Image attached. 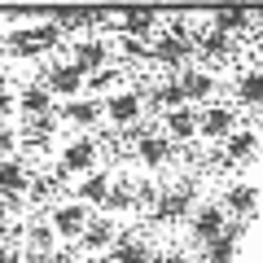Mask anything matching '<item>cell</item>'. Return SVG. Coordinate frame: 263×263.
<instances>
[{
	"label": "cell",
	"instance_id": "6da1fadb",
	"mask_svg": "<svg viewBox=\"0 0 263 263\" xmlns=\"http://www.w3.org/2000/svg\"><path fill=\"white\" fill-rule=\"evenodd\" d=\"M193 53H197V44L184 31V18H171V31H154V40H149V57L158 66H171V70H180Z\"/></svg>",
	"mask_w": 263,
	"mask_h": 263
},
{
	"label": "cell",
	"instance_id": "7a4b0ae2",
	"mask_svg": "<svg viewBox=\"0 0 263 263\" xmlns=\"http://www.w3.org/2000/svg\"><path fill=\"white\" fill-rule=\"evenodd\" d=\"M193 206H197V180L184 176V180H176L171 189H162V193H158L149 219H154V224H180V219L193 215Z\"/></svg>",
	"mask_w": 263,
	"mask_h": 263
},
{
	"label": "cell",
	"instance_id": "3957f363",
	"mask_svg": "<svg viewBox=\"0 0 263 263\" xmlns=\"http://www.w3.org/2000/svg\"><path fill=\"white\" fill-rule=\"evenodd\" d=\"M66 62L75 66L79 75H97V70H110V35H79L70 40V57Z\"/></svg>",
	"mask_w": 263,
	"mask_h": 263
},
{
	"label": "cell",
	"instance_id": "277c9868",
	"mask_svg": "<svg viewBox=\"0 0 263 263\" xmlns=\"http://www.w3.org/2000/svg\"><path fill=\"white\" fill-rule=\"evenodd\" d=\"M97 158H101V141H97V136H70V141L62 145L57 167H62L66 176H88V171H97Z\"/></svg>",
	"mask_w": 263,
	"mask_h": 263
},
{
	"label": "cell",
	"instance_id": "5b68a950",
	"mask_svg": "<svg viewBox=\"0 0 263 263\" xmlns=\"http://www.w3.org/2000/svg\"><path fill=\"white\" fill-rule=\"evenodd\" d=\"M184 224H189V241H193V246H211L219 233H224L228 215L219 211V202H197L193 215H189Z\"/></svg>",
	"mask_w": 263,
	"mask_h": 263
},
{
	"label": "cell",
	"instance_id": "8992f818",
	"mask_svg": "<svg viewBox=\"0 0 263 263\" xmlns=\"http://www.w3.org/2000/svg\"><path fill=\"white\" fill-rule=\"evenodd\" d=\"M101 114L114 123V127H132V123L145 119V101H141V88H123V92L101 97Z\"/></svg>",
	"mask_w": 263,
	"mask_h": 263
},
{
	"label": "cell",
	"instance_id": "52a82bcc",
	"mask_svg": "<svg viewBox=\"0 0 263 263\" xmlns=\"http://www.w3.org/2000/svg\"><path fill=\"white\" fill-rule=\"evenodd\" d=\"M44 219H48V228L57 233V241H75V237H79V233L88 228L92 211H88V206H79L75 197H70V202H57V206L48 211Z\"/></svg>",
	"mask_w": 263,
	"mask_h": 263
},
{
	"label": "cell",
	"instance_id": "ba28073f",
	"mask_svg": "<svg viewBox=\"0 0 263 263\" xmlns=\"http://www.w3.org/2000/svg\"><path fill=\"white\" fill-rule=\"evenodd\" d=\"M233 132H237V110L233 105H206V110H197V136L202 141L224 145Z\"/></svg>",
	"mask_w": 263,
	"mask_h": 263
},
{
	"label": "cell",
	"instance_id": "9c48e42d",
	"mask_svg": "<svg viewBox=\"0 0 263 263\" xmlns=\"http://www.w3.org/2000/svg\"><path fill=\"white\" fill-rule=\"evenodd\" d=\"M219 211H224L228 219H246V224H250L254 211H259V189H254L250 180H233V184L224 189V197H219Z\"/></svg>",
	"mask_w": 263,
	"mask_h": 263
},
{
	"label": "cell",
	"instance_id": "30bf717a",
	"mask_svg": "<svg viewBox=\"0 0 263 263\" xmlns=\"http://www.w3.org/2000/svg\"><path fill=\"white\" fill-rule=\"evenodd\" d=\"M176 88H180V101L184 105H206L215 97V75L202 70V66H184L176 75Z\"/></svg>",
	"mask_w": 263,
	"mask_h": 263
},
{
	"label": "cell",
	"instance_id": "8fae6325",
	"mask_svg": "<svg viewBox=\"0 0 263 263\" xmlns=\"http://www.w3.org/2000/svg\"><path fill=\"white\" fill-rule=\"evenodd\" d=\"M53 114H57V119H66V123H75V127H84V136H92V127H101V123H105L101 101H97V97H75V101H62V105H53Z\"/></svg>",
	"mask_w": 263,
	"mask_h": 263
},
{
	"label": "cell",
	"instance_id": "7c38bea8",
	"mask_svg": "<svg viewBox=\"0 0 263 263\" xmlns=\"http://www.w3.org/2000/svg\"><path fill=\"white\" fill-rule=\"evenodd\" d=\"M40 84L48 88V97H66V101L84 97V75H79V70H75L70 62H57V66H48Z\"/></svg>",
	"mask_w": 263,
	"mask_h": 263
},
{
	"label": "cell",
	"instance_id": "4fadbf2b",
	"mask_svg": "<svg viewBox=\"0 0 263 263\" xmlns=\"http://www.w3.org/2000/svg\"><path fill=\"white\" fill-rule=\"evenodd\" d=\"M79 241H84V250L105 254L114 241H119V224H114L110 215H92V219H88V228L79 233Z\"/></svg>",
	"mask_w": 263,
	"mask_h": 263
},
{
	"label": "cell",
	"instance_id": "5bb4252c",
	"mask_svg": "<svg viewBox=\"0 0 263 263\" xmlns=\"http://www.w3.org/2000/svg\"><path fill=\"white\" fill-rule=\"evenodd\" d=\"M105 259H110V263H149L154 259V246L145 241V237H136V233H119V241L105 250Z\"/></svg>",
	"mask_w": 263,
	"mask_h": 263
},
{
	"label": "cell",
	"instance_id": "9a60e30c",
	"mask_svg": "<svg viewBox=\"0 0 263 263\" xmlns=\"http://www.w3.org/2000/svg\"><path fill=\"white\" fill-rule=\"evenodd\" d=\"M162 123H167V132H162V136H167L171 145H189V141L197 136V110H193V105L167 110V114H162Z\"/></svg>",
	"mask_w": 263,
	"mask_h": 263
},
{
	"label": "cell",
	"instance_id": "2e32d148",
	"mask_svg": "<svg viewBox=\"0 0 263 263\" xmlns=\"http://www.w3.org/2000/svg\"><path fill=\"white\" fill-rule=\"evenodd\" d=\"M13 105H18L22 119H40V114H53V97H48V88L40 84H27L22 92H13Z\"/></svg>",
	"mask_w": 263,
	"mask_h": 263
},
{
	"label": "cell",
	"instance_id": "e0dca14e",
	"mask_svg": "<svg viewBox=\"0 0 263 263\" xmlns=\"http://www.w3.org/2000/svg\"><path fill=\"white\" fill-rule=\"evenodd\" d=\"M193 44H197V53L211 57V62H219V57H233V53H237V35H228V31H219V27H206L202 35H193Z\"/></svg>",
	"mask_w": 263,
	"mask_h": 263
},
{
	"label": "cell",
	"instance_id": "ac0fdd59",
	"mask_svg": "<svg viewBox=\"0 0 263 263\" xmlns=\"http://www.w3.org/2000/svg\"><path fill=\"white\" fill-rule=\"evenodd\" d=\"M57 250V233L48 228V219H31L27 228H22V254H53Z\"/></svg>",
	"mask_w": 263,
	"mask_h": 263
},
{
	"label": "cell",
	"instance_id": "d6986e66",
	"mask_svg": "<svg viewBox=\"0 0 263 263\" xmlns=\"http://www.w3.org/2000/svg\"><path fill=\"white\" fill-rule=\"evenodd\" d=\"M105 193H110V171H88L84 180L75 184V202L79 206H105Z\"/></svg>",
	"mask_w": 263,
	"mask_h": 263
},
{
	"label": "cell",
	"instance_id": "ffe728a7",
	"mask_svg": "<svg viewBox=\"0 0 263 263\" xmlns=\"http://www.w3.org/2000/svg\"><path fill=\"white\" fill-rule=\"evenodd\" d=\"M136 158H141L149 171H158V167H167V162L176 158V145H171L162 132H154V136H145V141L136 145Z\"/></svg>",
	"mask_w": 263,
	"mask_h": 263
},
{
	"label": "cell",
	"instance_id": "44dd1931",
	"mask_svg": "<svg viewBox=\"0 0 263 263\" xmlns=\"http://www.w3.org/2000/svg\"><path fill=\"white\" fill-rule=\"evenodd\" d=\"M27 184H31V171L22 158H5L0 162V193L5 197H27Z\"/></svg>",
	"mask_w": 263,
	"mask_h": 263
},
{
	"label": "cell",
	"instance_id": "7402d4cb",
	"mask_svg": "<svg viewBox=\"0 0 263 263\" xmlns=\"http://www.w3.org/2000/svg\"><path fill=\"white\" fill-rule=\"evenodd\" d=\"M254 154H259V132H250V127H237L224 141V158L228 162H250Z\"/></svg>",
	"mask_w": 263,
	"mask_h": 263
},
{
	"label": "cell",
	"instance_id": "603a6c76",
	"mask_svg": "<svg viewBox=\"0 0 263 263\" xmlns=\"http://www.w3.org/2000/svg\"><path fill=\"white\" fill-rule=\"evenodd\" d=\"M132 197H136V184L132 180H123V176H110V193H105V215H123V211H132Z\"/></svg>",
	"mask_w": 263,
	"mask_h": 263
},
{
	"label": "cell",
	"instance_id": "cb8c5ba5",
	"mask_svg": "<svg viewBox=\"0 0 263 263\" xmlns=\"http://www.w3.org/2000/svg\"><path fill=\"white\" fill-rule=\"evenodd\" d=\"M119 31L123 35H132V40H145V44H149L154 40V31H158V13H149V9H136V13H123L119 18Z\"/></svg>",
	"mask_w": 263,
	"mask_h": 263
},
{
	"label": "cell",
	"instance_id": "d4e9b609",
	"mask_svg": "<svg viewBox=\"0 0 263 263\" xmlns=\"http://www.w3.org/2000/svg\"><path fill=\"white\" fill-rule=\"evenodd\" d=\"M211 27L228 31V35H241V31H250V27H254V13H250V9H215Z\"/></svg>",
	"mask_w": 263,
	"mask_h": 263
},
{
	"label": "cell",
	"instance_id": "484cf974",
	"mask_svg": "<svg viewBox=\"0 0 263 263\" xmlns=\"http://www.w3.org/2000/svg\"><path fill=\"white\" fill-rule=\"evenodd\" d=\"M241 254V241H233L228 233H219L211 246H202V263H233Z\"/></svg>",
	"mask_w": 263,
	"mask_h": 263
},
{
	"label": "cell",
	"instance_id": "4316f807",
	"mask_svg": "<svg viewBox=\"0 0 263 263\" xmlns=\"http://www.w3.org/2000/svg\"><path fill=\"white\" fill-rule=\"evenodd\" d=\"M27 31H31V44H35L40 53H53L57 44H66V35H62V27H57L53 18H48V22H35V27H27Z\"/></svg>",
	"mask_w": 263,
	"mask_h": 263
},
{
	"label": "cell",
	"instance_id": "83f0119b",
	"mask_svg": "<svg viewBox=\"0 0 263 263\" xmlns=\"http://www.w3.org/2000/svg\"><path fill=\"white\" fill-rule=\"evenodd\" d=\"M237 101L241 105H263V70H241V79H237Z\"/></svg>",
	"mask_w": 263,
	"mask_h": 263
},
{
	"label": "cell",
	"instance_id": "f1b7e54d",
	"mask_svg": "<svg viewBox=\"0 0 263 263\" xmlns=\"http://www.w3.org/2000/svg\"><path fill=\"white\" fill-rule=\"evenodd\" d=\"M154 202H158V184H154V180H136V197H132V206L149 215Z\"/></svg>",
	"mask_w": 263,
	"mask_h": 263
},
{
	"label": "cell",
	"instance_id": "f546056e",
	"mask_svg": "<svg viewBox=\"0 0 263 263\" xmlns=\"http://www.w3.org/2000/svg\"><path fill=\"white\" fill-rule=\"evenodd\" d=\"M119 53L132 57V62H141V57H149V44L145 40H132V35H119Z\"/></svg>",
	"mask_w": 263,
	"mask_h": 263
},
{
	"label": "cell",
	"instance_id": "4dcf8cb0",
	"mask_svg": "<svg viewBox=\"0 0 263 263\" xmlns=\"http://www.w3.org/2000/svg\"><path fill=\"white\" fill-rule=\"evenodd\" d=\"M13 149H18V127L0 123V162H5V158H13Z\"/></svg>",
	"mask_w": 263,
	"mask_h": 263
},
{
	"label": "cell",
	"instance_id": "1f68e13d",
	"mask_svg": "<svg viewBox=\"0 0 263 263\" xmlns=\"http://www.w3.org/2000/svg\"><path fill=\"white\" fill-rule=\"evenodd\" d=\"M110 84H114V70H97V75H88V79H84V88L97 97V101H101V92H105Z\"/></svg>",
	"mask_w": 263,
	"mask_h": 263
},
{
	"label": "cell",
	"instance_id": "d6a6232c",
	"mask_svg": "<svg viewBox=\"0 0 263 263\" xmlns=\"http://www.w3.org/2000/svg\"><path fill=\"white\" fill-rule=\"evenodd\" d=\"M13 114H18V105H13V92H9V88H0V123H9Z\"/></svg>",
	"mask_w": 263,
	"mask_h": 263
},
{
	"label": "cell",
	"instance_id": "836d02e7",
	"mask_svg": "<svg viewBox=\"0 0 263 263\" xmlns=\"http://www.w3.org/2000/svg\"><path fill=\"white\" fill-rule=\"evenodd\" d=\"M149 263H189V254L184 250H154Z\"/></svg>",
	"mask_w": 263,
	"mask_h": 263
},
{
	"label": "cell",
	"instance_id": "e575fe53",
	"mask_svg": "<svg viewBox=\"0 0 263 263\" xmlns=\"http://www.w3.org/2000/svg\"><path fill=\"white\" fill-rule=\"evenodd\" d=\"M0 263H22V246H9V241H0Z\"/></svg>",
	"mask_w": 263,
	"mask_h": 263
},
{
	"label": "cell",
	"instance_id": "d590c367",
	"mask_svg": "<svg viewBox=\"0 0 263 263\" xmlns=\"http://www.w3.org/2000/svg\"><path fill=\"white\" fill-rule=\"evenodd\" d=\"M22 263H48L44 254H22Z\"/></svg>",
	"mask_w": 263,
	"mask_h": 263
},
{
	"label": "cell",
	"instance_id": "8d00e7d4",
	"mask_svg": "<svg viewBox=\"0 0 263 263\" xmlns=\"http://www.w3.org/2000/svg\"><path fill=\"white\" fill-rule=\"evenodd\" d=\"M5 57H9V53H5V35H0V62H5Z\"/></svg>",
	"mask_w": 263,
	"mask_h": 263
},
{
	"label": "cell",
	"instance_id": "74e56055",
	"mask_svg": "<svg viewBox=\"0 0 263 263\" xmlns=\"http://www.w3.org/2000/svg\"><path fill=\"white\" fill-rule=\"evenodd\" d=\"M75 263H88V259H75Z\"/></svg>",
	"mask_w": 263,
	"mask_h": 263
}]
</instances>
